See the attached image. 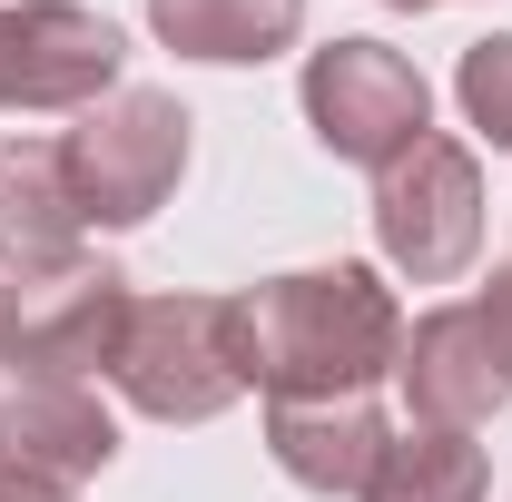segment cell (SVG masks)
<instances>
[{
  "mask_svg": "<svg viewBox=\"0 0 512 502\" xmlns=\"http://www.w3.org/2000/svg\"><path fill=\"white\" fill-rule=\"evenodd\" d=\"M237 345L247 384L266 404H306V394H375L404 355V315L375 266H296L237 296Z\"/></svg>",
  "mask_w": 512,
  "mask_h": 502,
  "instance_id": "6da1fadb",
  "label": "cell"
},
{
  "mask_svg": "<svg viewBox=\"0 0 512 502\" xmlns=\"http://www.w3.org/2000/svg\"><path fill=\"white\" fill-rule=\"evenodd\" d=\"M119 394L148 424H207L247 394V345H237V296H148L119 335Z\"/></svg>",
  "mask_w": 512,
  "mask_h": 502,
  "instance_id": "7a4b0ae2",
  "label": "cell"
},
{
  "mask_svg": "<svg viewBox=\"0 0 512 502\" xmlns=\"http://www.w3.org/2000/svg\"><path fill=\"white\" fill-rule=\"evenodd\" d=\"M60 168H69V197H79L89 227H138L188 178V109L168 89H109L60 138Z\"/></svg>",
  "mask_w": 512,
  "mask_h": 502,
  "instance_id": "3957f363",
  "label": "cell"
},
{
  "mask_svg": "<svg viewBox=\"0 0 512 502\" xmlns=\"http://www.w3.org/2000/svg\"><path fill=\"white\" fill-rule=\"evenodd\" d=\"M306 128L345 168H394L414 138H434V89L394 40H325L306 60Z\"/></svg>",
  "mask_w": 512,
  "mask_h": 502,
  "instance_id": "277c9868",
  "label": "cell"
},
{
  "mask_svg": "<svg viewBox=\"0 0 512 502\" xmlns=\"http://www.w3.org/2000/svg\"><path fill=\"white\" fill-rule=\"evenodd\" d=\"M138 296L109 256H69L60 276L10 286V325H0V365L20 384H89L119 365V335Z\"/></svg>",
  "mask_w": 512,
  "mask_h": 502,
  "instance_id": "5b68a950",
  "label": "cell"
},
{
  "mask_svg": "<svg viewBox=\"0 0 512 502\" xmlns=\"http://www.w3.org/2000/svg\"><path fill=\"white\" fill-rule=\"evenodd\" d=\"M375 237L414 286H453L483 247V168L463 138H414L375 178Z\"/></svg>",
  "mask_w": 512,
  "mask_h": 502,
  "instance_id": "8992f818",
  "label": "cell"
},
{
  "mask_svg": "<svg viewBox=\"0 0 512 502\" xmlns=\"http://www.w3.org/2000/svg\"><path fill=\"white\" fill-rule=\"evenodd\" d=\"M128 69L119 20L79 0H10L0 10V109H99Z\"/></svg>",
  "mask_w": 512,
  "mask_h": 502,
  "instance_id": "52a82bcc",
  "label": "cell"
},
{
  "mask_svg": "<svg viewBox=\"0 0 512 502\" xmlns=\"http://www.w3.org/2000/svg\"><path fill=\"white\" fill-rule=\"evenodd\" d=\"M394 384H404L414 424H444V434H473V424H493V414L512 404V375H503V355H493L483 306H434L414 335H404Z\"/></svg>",
  "mask_w": 512,
  "mask_h": 502,
  "instance_id": "ba28073f",
  "label": "cell"
},
{
  "mask_svg": "<svg viewBox=\"0 0 512 502\" xmlns=\"http://www.w3.org/2000/svg\"><path fill=\"white\" fill-rule=\"evenodd\" d=\"M79 197L50 138H0V276L30 286V276H60L79 256Z\"/></svg>",
  "mask_w": 512,
  "mask_h": 502,
  "instance_id": "9c48e42d",
  "label": "cell"
},
{
  "mask_svg": "<svg viewBox=\"0 0 512 502\" xmlns=\"http://www.w3.org/2000/svg\"><path fill=\"white\" fill-rule=\"evenodd\" d=\"M266 453H276V473H286V483L345 502V493H365V473H375V453H384V414H375V394H306V404H266Z\"/></svg>",
  "mask_w": 512,
  "mask_h": 502,
  "instance_id": "30bf717a",
  "label": "cell"
},
{
  "mask_svg": "<svg viewBox=\"0 0 512 502\" xmlns=\"http://www.w3.org/2000/svg\"><path fill=\"white\" fill-rule=\"evenodd\" d=\"M109 453H119V424L89 384H10L0 463H20L40 483H89V473H109Z\"/></svg>",
  "mask_w": 512,
  "mask_h": 502,
  "instance_id": "8fae6325",
  "label": "cell"
},
{
  "mask_svg": "<svg viewBox=\"0 0 512 502\" xmlns=\"http://www.w3.org/2000/svg\"><path fill=\"white\" fill-rule=\"evenodd\" d=\"M296 20H306V0H148V30L178 60H217V69L276 60L296 40Z\"/></svg>",
  "mask_w": 512,
  "mask_h": 502,
  "instance_id": "7c38bea8",
  "label": "cell"
},
{
  "mask_svg": "<svg viewBox=\"0 0 512 502\" xmlns=\"http://www.w3.org/2000/svg\"><path fill=\"white\" fill-rule=\"evenodd\" d=\"M493 493V463L473 434H444V424H414V434H384L375 473L355 502H483Z\"/></svg>",
  "mask_w": 512,
  "mask_h": 502,
  "instance_id": "4fadbf2b",
  "label": "cell"
},
{
  "mask_svg": "<svg viewBox=\"0 0 512 502\" xmlns=\"http://www.w3.org/2000/svg\"><path fill=\"white\" fill-rule=\"evenodd\" d=\"M453 89H463V119L483 128L493 148H512V40H483V50H463Z\"/></svg>",
  "mask_w": 512,
  "mask_h": 502,
  "instance_id": "5bb4252c",
  "label": "cell"
},
{
  "mask_svg": "<svg viewBox=\"0 0 512 502\" xmlns=\"http://www.w3.org/2000/svg\"><path fill=\"white\" fill-rule=\"evenodd\" d=\"M483 325H493V355L512 375V266H493V286H483Z\"/></svg>",
  "mask_w": 512,
  "mask_h": 502,
  "instance_id": "9a60e30c",
  "label": "cell"
},
{
  "mask_svg": "<svg viewBox=\"0 0 512 502\" xmlns=\"http://www.w3.org/2000/svg\"><path fill=\"white\" fill-rule=\"evenodd\" d=\"M0 502H69V483H40V473H20V463H0Z\"/></svg>",
  "mask_w": 512,
  "mask_h": 502,
  "instance_id": "2e32d148",
  "label": "cell"
},
{
  "mask_svg": "<svg viewBox=\"0 0 512 502\" xmlns=\"http://www.w3.org/2000/svg\"><path fill=\"white\" fill-rule=\"evenodd\" d=\"M394 10H434V0H394Z\"/></svg>",
  "mask_w": 512,
  "mask_h": 502,
  "instance_id": "e0dca14e",
  "label": "cell"
},
{
  "mask_svg": "<svg viewBox=\"0 0 512 502\" xmlns=\"http://www.w3.org/2000/svg\"><path fill=\"white\" fill-rule=\"evenodd\" d=\"M0 325H10V286H0Z\"/></svg>",
  "mask_w": 512,
  "mask_h": 502,
  "instance_id": "ac0fdd59",
  "label": "cell"
}]
</instances>
